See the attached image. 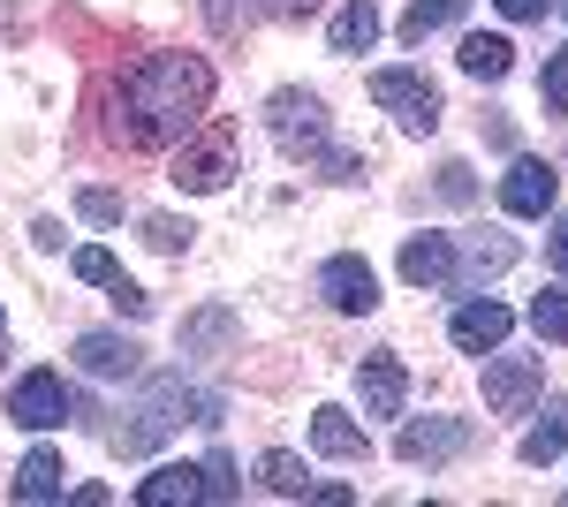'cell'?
I'll return each mask as SVG.
<instances>
[{
    "instance_id": "cell-2",
    "label": "cell",
    "mask_w": 568,
    "mask_h": 507,
    "mask_svg": "<svg viewBox=\"0 0 568 507\" xmlns=\"http://www.w3.org/2000/svg\"><path fill=\"white\" fill-rule=\"evenodd\" d=\"M130 417L136 424H114V447H122V455H144V447L168 439L175 424H220V417H227V394L190 386L182 372H160V379H144V402H136Z\"/></svg>"
},
{
    "instance_id": "cell-28",
    "label": "cell",
    "mask_w": 568,
    "mask_h": 507,
    "mask_svg": "<svg viewBox=\"0 0 568 507\" xmlns=\"http://www.w3.org/2000/svg\"><path fill=\"white\" fill-rule=\"evenodd\" d=\"M77 265V281H91V288H114L122 281V265H114V251H99V243H84V251L69 257Z\"/></svg>"
},
{
    "instance_id": "cell-24",
    "label": "cell",
    "mask_w": 568,
    "mask_h": 507,
    "mask_svg": "<svg viewBox=\"0 0 568 507\" xmlns=\"http://www.w3.org/2000/svg\"><path fill=\"white\" fill-rule=\"evenodd\" d=\"M258 477L281 493V500H311V493H318V485H311V469L296 463V455H281V447H273V455H258Z\"/></svg>"
},
{
    "instance_id": "cell-3",
    "label": "cell",
    "mask_w": 568,
    "mask_h": 507,
    "mask_svg": "<svg viewBox=\"0 0 568 507\" xmlns=\"http://www.w3.org/2000/svg\"><path fill=\"white\" fill-rule=\"evenodd\" d=\"M235 174H243V129L235 122H205V136H182L175 160H168V182L190 197H213Z\"/></svg>"
},
{
    "instance_id": "cell-30",
    "label": "cell",
    "mask_w": 568,
    "mask_h": 507,
    "mask_svg": "<svg viewBox=\"0 0 568 507\" xmlns=\"http://www.w3.org/2000/svg\"><path fill=\"white\" fill-rule=\"evenodd\" d=\"M538 99H546V114H568V45L546 61V77H538Z\"/></svg>"
},
{
    "instance_id": "cell-22",
    "label": "cell",
    "mask_w": 568,
    "mask_h": 507,
    "mask_svg": "<svg viewBox=\"0 0 568 507\" xmlns=\"http://www.w3.org/2000/svg\"><path fill=\"white\" fill-rule=\"evenodd\" d=\"M463 16H470V0H409L394 31H402V45H425L433 31H447V23H463Z\"/></svg>"
},
{
    "instance_id": "cell-4",
    "label": "cell",
    "mask_w": 568,
    "mask_h": 507,
    "mask_svg": "<svg viewBox=\"0 0 568 507\" xmlns=\"http://www.w3.org/2000/svg\"><path fill=\"white\" fill-rule=\"evenodd\" d=\"M265 129H273V144L288 152V160H304V168H318L326 152H334V129H326V99L318 91H273L265 99Z\"/></svg>"
},
{
    "instance_id": "cell-10",
    "label": "cell",
    "mask_w": 568,
    "mask_h": 507,
    "mask_svg": "<svg viewBox=\"0 0 568 507\" xmlns=\"http://www.w3.org/2000/svg\"><path fill=\"white\" fill-rule=\"evenodd\" d=\"M508 334H516V311H508V303H493V296H470L455 318H447V341H455L463 356H493Z\"/></svg>"
},
{
    "instance_id": "cell-27",
    "label": "cell",
    "mask_w": 568,
    "mask_h": 507,
    "mask_svg": "<svg viewBox=\"0 0 568 507\" xmlns=\"http://www.w3.org/2000/svg\"><path fill=\"white\" fill-rule=\"evenodd\" d=\"M205 23H213L220 39H235V31L258 23V0H205Z\"/></svg>"
},
{
    "instance_id": "cell-33",
    "label": "cell",
    "mask_w": 568,
    "mask_h": 507,
    "mask_svg": "<svg viewBox=\"0 0 568 507\" xmlns=\"http://www.w3.org/2000/svg\"><path fill=\"white\" fill-rule=\"evenodd\" d=\"M106 296H114V311H122V318H152V296H144L136 281H114Z\"/></svg>"
},
{
    "instance_id": "cell-11",
    "label": "cell",
    "mask_w": 568,
    "mask_h": 507,
    "mask_svg": "<svg viewBox=\"0 0 568 507\" xmlns=\"http://www.w3.org/2000/svg\"><path fill=\"white\" fill-rule=\"evenodd\" d=\"M235 348H243V318H235L227 303H205V311L182 318V356H190V364H220V356H235Z\"/></svg>"
},
{
    "instance_id": "cell-18",
    "label": "cell",
    "mask_w": 568,
    "mask_h": 507,
    "mask_svg": "<svg viewBox=\"0 0 568 507\" xmlns=\"http://www.w3.org/2000/svg\"><path fill=\"white\" fill-rule=\"evenodd\" d=\"M190 500H205V469L190 463H160L136 485V507H190Z\"/></svg>"
},
{
    "instance_id": "cell-37",
    "label": "cell",
    "mask_w": 568,
    "mask_h": 507,
    "mask_svg": "<svg viewBox=\"0 0 568 507\" xmlns=\"http://www.w3.org/2000/svg\"><path fill=\"white\" fill-rule=\"evenodd\" d=\"M0 356H8V318H0Z\"/></svg>"
},
{
    "instance_id": "cell-7",
    "label": "cell",
    "mask_w": 568,
    "mask_h": 507,
    "mask_svg": "<svg viewBox=\"0 0 568 507\" xmlns=\"http://www.w3.org/2000/svg\"><path fill=\"white\" fill-rule=\"evenodd\" d=\"M470 447V424L463 417H409L402 432H394V455L409 469H433V463H455Z\"/></svg>"
},
{
    "instance_id": "cell-25",
    "label": "cell",
    "mask_w": 568,
    "mask_h": 507,
    "mask_svg": "<svg viewBox=\"0 0 568 507\" xmlns=\"http://www.w3.org/2000/svg\"><path fill=\"white\" fill-rule=\"evenodd\" d=\"M190 235H197V227L175 220V212H144V243H152L160 257H182V251H190Z\"/></svg>"
},
{
    "instance_id": "cell-17",
    "label": "cell",
    "mask_w": 568,
    "mask_h": 507,
    "mask_svg": "<svg viewBox=\"0 0 568 507\" xmlns=\"http://www.w3.org/2000/svg\"><path fill=\"white\" fill-rule=\"evenodd\" d=\"M311 447L334 455V463H364L372 455V439H364V424L349 409H311Z\"/></svg>"
},
{
    "instance_id": "cell-12",
    "label": "cell",
    "mask_w": 568,
    "mask_h": 507,
    "mask_svg": "<svg viewBox=\"0 0 568 507\" xmlns=\"http://www.w3.org/2000/svg\"><path fill=\"white\" fill-rule=\"evenodd\" d=\"M561 197V174L546 168V160H516V168L500 174V205L516 212V220H546Z\"/></svg>"
},
{
    "instance_id": "cell-26",
    "label": "cell",
    "mask_w": 568,
    "mask_h": 507,
    "mask_svg": "<svg viewBox=\"0 0 568 507\" xmlns=\"http://www.w3.org/2000/svg\"><path fill=\"white\" fill-rule=\"evenodd\" d=\"M530 326L546 341H568V288H546V296H530Z\"/></svg>"
},
{
    "instance_id": "cell-29",
    "label": "cell",
    "mask_w": 568,
    "mask_h": 507,
    "mask_svg": "<svg viewBox=\"0 0 568 507\" xmlns=\"http://www.w3.org/2000/svg\"><path fill=\"white\" fill-rule=\"evenodd\" d=\"M77 212H84L91 227H114L130 205H122V190H77Z\"/></svg>"
},
{
    "instance_id": "cell-9",
    "label": "cell",
    "mask_w": 568,
    "mask_h": 507,
    "mask_svg": "<svg viewBox=\"0 0 568 507\" xmlns=\"http://www.w3.org/2000/svg\"><path fill=\"white\" fill-rule=\"evenodd\" d=\"M61 417H69V386H61V372H23V379L8 386V424L53 432Z\"/></svg>"
},
{
    "instance_id": "cell-6",
    "label": "cell",
    "mask_w": 568,
    "mask_h": 507,
    "mask_svg": "<svg viewBox=\"0 0 568 507\" xmlns=\"http://www.w3.org/2000/svg\"><path fill=\"white\" fill-rule=\"evenodd\" d=\"M546 386V356H493L485 364V409L493 417H524Z\"/></svg>"
},
{
    "instance_id": "cell-31",
    "label": "cell",
    "mask_w": 568,
    "mask_h": 507,
    "mask_svg": "<svg viewBox=\"0 0 568 507\" xmlns=\"http://www.w3.org/2000/svg\"><path fill=\"white\" fill-rule=\"evenodd\" d=\"M197 469H205V500H235V493H243V485H235V463H227L220 447H213Z\"/></svg>"
},
{
    "instance_id": "cell-23",
    "label": "cell",
    "mask_w": 568,
    "mask_h": 507,
    "mask_svg": "<svg viewBox=\"0 0 568 507\" xmlns=\"http://www.w3.org/2000/svg\"><path fill=\"white\" fill-rule=\"evenodd\" d=\"M372 39H379V8H372V0H349V8L326 23V45H334V53H372Z\"/></svg>"
},
{
    "instance_id": "cell-15",
    "label": "cell",
    "mask_w": 568,
    "mask_h": 507,
    "mask_svg": "<svg viewBox=\"0 0 568 507\" xmlns=\"http://www.w3.org/2000/svg\"><path fill=\"white\" fill-rule=\"evenodd\" d=\"M508 265H516V235L485 227V235H470V251L455 257V281H447V288H485V281L508 273Z\"/></svg>"
},
{
    "instance_id": "cell-13",
    "label": "cell",
    "mask_w": 568,
    "mask_h": 507,
    "mask_svg": "<svg viewBox=\"0 0 568 507\" xmlns=\"http://www.w3.org/2000/svg\"><path fill=\"white\" fill-rule=\"evenodd\" d=\"M77 372L84 379H144V348L130 334H77Z\"/></svg>"
},
{
    "instance_id": "cell-35",
    "label": "cell",
    "mask_w": 568,
    "mask_h": 507,
    "mask_svg": "<svg viewBox=\"0 0 568 507\" xmlns=\"http://www.w3.org/2000/svg\"><path fill=\"white\" fill-rule=\"evenodd\" d=\"M493 8H500V16H508V23H530V16H546V8H554V0H493Z\"/></svg>"
},
{
    "instance_id": "cell-1",
    "label": "cell",
    "mask_w": 568,
    "mask_h": 507,
    "mask_svg": "<svg viewBox=\"0 0 568 507\" xmlns=\"http://www.w3.org/2000/svg\"><path fill=\"white\" fill-rule=\"evenodd\" d=\"M213 61L205 53H144L122 91H114V144L130 152H152V144H175L205 122L213 107Z\"/></svg>"
},
{
    "instance_id": "cell-36",
    "label": "cell",
    "mask_w": 568,
    "mask_h": 507,
    "mask_svg": "<svg viewBox=\"0 0 568 507\" xmlns=\"http://www.w3.org/2000/svg\"><path fill=\"white\" fill-rule=\"evenodd\" d=\"M546 257H554V265H561V273H568V212H561V220H554V235H546Z\"/></svg>"
},
{
    "instance_id": "cell-5",
    "label": "cell",
    "mask_w": 568,
    "mask_h": 507,
    "mask_svg": "<svg viewBox=\"0 0 568 507\" xmlns=\"http://www.w3.org/2000/svg\"><path fill=\"white\" fill-rule=\"evenodd\" d=\"M372 99H379L409 136H433L439 129V91L425 84L417 69H379V77H372Z\"/></svg>"
},
{
    "instance_id": "cell-34",
    "label": "cell",
    "mask_w": 568,
    "mask_h": 507,
    "mask_svg": "<svg viewBox=\"0 0 568 507\" xmlns=\"http://www.w3.org/2000/svg\"><path fill=\"white\" fill-rule=\"evenodd\" d=\"M318 0H258V16H281V23H304Z\"/></svg>"
},
{
    "instance_id": "cell-19",
    "label": "cell",
    "mask_w": 568,
    "mask_h": 507,
    "mask_svg": "<svg viewBox=\"0 0 568 507\" xmlns=\"http://www.w3.org/2000/svg\"><path fill=\"white\" fill-rule=\"evenodd\" d=\"M561 455H568V394H554V402H546V417L524 432V463L530 469H554Z\"/></svg>"
},
{
    "instance_id": "cell-21",
    "label": "cell",
    "mask_w": 568,
    "mask_h": 507,
    "mask_svg": "<svg viewBox=\"0 0 568 507\" xmlns=\"http://www.w3.org/2000/svg\"><path fill=\"white\" fill-rule=\"evenodd\" d=\"M455 61H463V77H478V84H500V77L516 69V45H508V39H493V31H470Z\"/></svg>"
},
{
    "instance_id": "cell-8",
    "label": "cell",
    "mask_w": 568,
    "mask_h": 507,
    "mask_svg": "<svg viewBox=\"0 0 568 507\" xmlns=\"http://www.w3.org/2000/svg\"><path fill=\"white\" fill-rule=\"evenodd\" d=\"M318 296L334 303L342 318H364V311H379V273H372L356 251H342V257L318 265Z\"/></svg>"
},
{
    "instance_id": "cell-16",
    "label": "cell",
    "mask_w": 568,
    "mask_h": 507,
    "mask_svg": "<svg viewBox=\"0 0 568 507\" xmlns=\"http://www.w3.org/2000/svg\"><path fill=\"white\" fill-rule=\"evenodd\" d=\"M402 281L409 288H447L455 281V243L447 235H409L402 243Z\"/></svg>"
},
{
    "instance_id": "cell-14",
    "label": "cell",
    "mask_w": 568,
    "mask_h": 507,
    "mask_svg": "<svg viewBox=\"0 0 568 507\" xmlns=\"http://www.w3.org/2000/svg\"><path fill=\"white\" fill-rule=\"evenodd\" d=\"M356 402H364V417H402V402H409L402 356H364L356 364Z\"/></svg>"
},
{
    "instance_id": "cell-32",
    "label": "cell",
    "mask_w": 568,
    "mask_h": 507,
    "mask_svg": "<svg viewBox=\"0 0 568 507\" xmlns=\"http://www.w3.org/2000/svg\"><path fill=\"white\" fill-rule=\"evenodd\" d=\"M439 197H447V205H470V197H478V174L463 168V160H447V168H439Z\"/></svg>"
},
{
    "instance_id": "cell-20",
    "label": "cell",
    "mask_w": 568,
    "mask_h": 507,
    "mask_svg": "<svg viewBox=\"0 0 568 507\" xmlns=\"http://www.w3.org/2000/svg\"><path fill=\"white\" fill-rule=\"evenodd\" d=\"M61 493H69V469H61V455H53V447H31V455H23V469H16V500H61Z\"/></svg>"
}]
</instances>
